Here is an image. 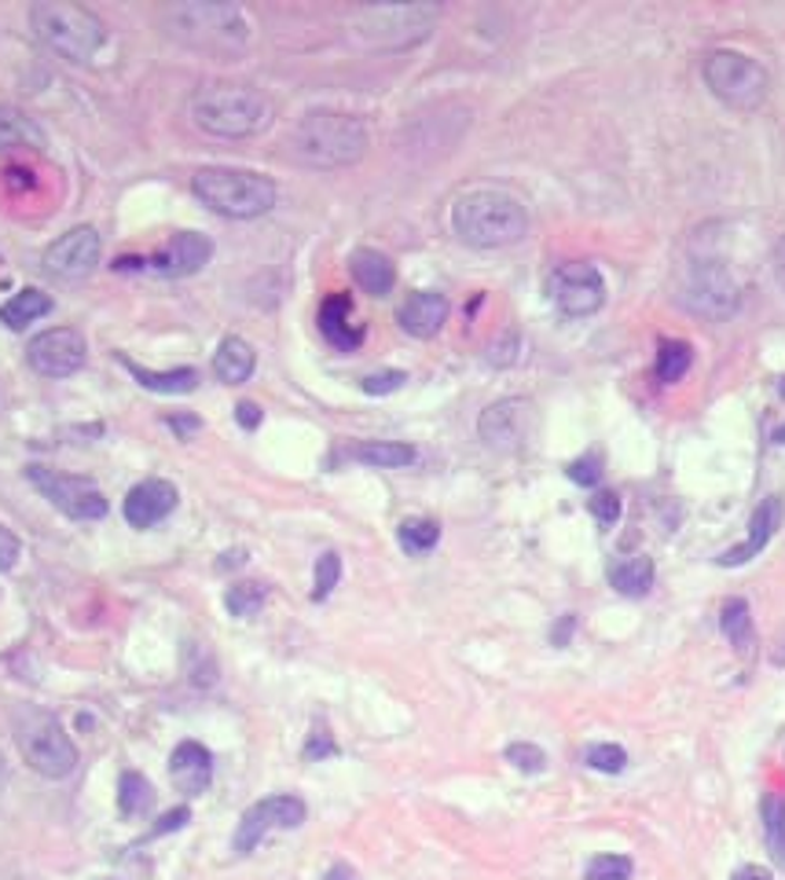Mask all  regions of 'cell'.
I'll list each match as a JSON object with an SVG mask.
<instances>
[{
  "mask_svg": "<svg viewBox=\"0 0 785 880\" xmlns=\"http://www.w3.org/2000/svg\"><path fill=\"white\" fill-rule=\"evenodd\" d=\"M367 151V129L360 118L338 110H309L290 132V154L312 169L357 166Z\"/></svg>",
  "mask_w": 785,
  "mask_h": 880,
  "instance_id": "cell-1",
  "label": "cell"
},
{
  "mask_svg": "<svg viewBox=\"0 0 785 880\" xmlns=\"http://www.w3.org/2000/svg\"><path fill=\"white\" fill-rule=\"evenodd\" d=\"M451 228L477 250L514 247L529 231V213L507 191H470L451 206Z\"/></svg>",
  "mask_w": 785,
  "mask_h": 880,
  "instance_id": "cell-2",
  "label": "cell"
},
{
  "mask_svg": "<svg viewBox=\"0 0 785 880\" xmlns=\"http://www.w3.org/2000/svg\"><path fill=\"white\" fill-rule=\"evenodd\" d=\"M195 126L225 140H247L272 126V103L242 84H213L191 100Z\"/></svg>",
  "mask_w": 785,
  "mask_h": 880,
  "instance_id": "cell-3",
  "label": "cell"
},
{
  "mask_svg": "<svg viewBox=\"0 0 785 880\" xmlns=\"http://www.w3.org/2000/svg\"><path fill=\"white\" fill-rule=\"evenodd\" d=\"M191 191L206 210L228 220L265 217L276 206V183L265 173H250V169H199L191 177Z\"/></svg>",
  "mask_w": 785,
  "mask_h": 880,
  "instance_id": "cell-4",
  "label": "cell"
},
{
  "mask_svg": "<svg viewBox=\"0 0 785 880\" xmlns=\"http://www.w3.org/2000/svg\"><path fill=\"white\" fill-rule=\"evenodd\" d=\"M30 27L41 41L70 63H89L107 41L103 22L89 8L67 0H37L30 8Z\"/></svg>",
  "mask_w": 785,
  "mask_h": 880,
  "instance_id": "cell-5",
  "label": "cell"
},
{
  "mask_svg": "<svg viewBox=\"0 0 785 880\" xmlns=\"http://www.w3.org/2000/svg\"><path fill=\"white\" fill-rule=\"evenodd\" d=\"M16 744L22 760L41 778L59 781L73 774V767H78V749H73L70 733L44 708H22V712H16Z\"/></svg>",
  "mask_w": 785,
  "mask_h": 880,
  "instance_id": "cell-6",
  "label": "cell"
},
{
  "mask_svg": "<svg viewBox=\"0 0 785 880\" xmlns=\"http://www.w3.org/2000/svg\"><path fill=\"white\" fill-rule=\"evenodd\" d=\"M169 22L180 41L199 52H239L250 33L236 4H177L169 8Z\"/></svg>",
  "mask_w": 785,
  "mask_h": 880,
  "instance_id": "cell-7",
  "label": "cell"
},
{
  "mask_svg": "<svg viewBox=\"0 0 785 880\" xmlns=\"http://www.w3.org/2000/svg\"><path fill=\"white\" fill-rule=\"evenodd\" d=\"M437 4H371L357 11V33L375 48H408L429 37Z\"/></svg>",
  "mask_w": 785,
  "mask_h": 880,
  "instance_id": "cell-8",
  "label": "cell"
},
{
  "mask_svg": "<svg viewBox=\"0 0 785 880\" xmlns=\"http://www.w3.org/2000/svg\"><path fill=\"white\" fill-rule=\"evenodd\" d=\"M705 84L713 89L716 100H723L734 110H756L767 100L771 78L756 59L742 52H713L705 59Z\"/></svg>",
  "mask_w": 785,
  "mask_h": 880,
  "instance_id": "cell-9",
  "label": "cell"
},
{
  "mask_svg": "<svg viewBox=\"0 0 785 880\" xmlns=\"http://www.w3.org/2000/svg\"><path fill=\"white\" fill-rule=\"evenodd\" d=\"M679 301L686 312L705 316V320H727L738 312L742 290L719 261H694L686 268V279L679 287Z\"/></svg>",
  "mask_w": 785,
  "mask_h": 880,
  "instance_id": "cell-10",
  "label": "cell"
},
{
  "mask_svg": "<svg viewBox=\"0 0 785 880\" xmlns=\"http://www.w3.org/2000/svg\"><path fill=\"white\" fill-rule=\"evenodd\" d=\"M27 481L41 492L59 513L73 521H100L107 518V496L96 488L89 477L78 473H59L52 467H27Z\"/></svg>",
  "mask_w": 785,
  "mask_h": 880,
  "instance_id": "cell-11",
  "label": "cell"
},
{
  "mask_svg": "<svg viewBox=\"0 0 785 880\" xmlns=\"http://www.w3.org/2000/svg\"><path fill=\"white\" fill-rule=\"evenodd\" d=\"M547 293L562 316L580 320V316H595L606 304V279L595 264H558L547 279Z\"/></svg>",
  "mask_w": 785,
  "mask_h": 880,
  "instance_id": "cell-12",
  "label": "cell"
},
{
  "mask_svg": "<svg viewBox=\"0 0 785 880\" xmlns=\"http://www.w3.org/2000/svg\"><path fill=\"white\" fill-rule=\"evenodd\" d=\"M103 242L100 231L81 224L70 228L67 236H59L52 247L44 250V272L52 279H63V283H81V279L92 276V268L100 264Z\"/></svg>",
  "mask_w": 785,
  "mask_h": 880,
  "instance_id": "cell-13",
  "label": "cell"
},
{
  "mask_svg": "<svg viewBox=\"0 0 785 880\" xmlns=\"http://www.w3.org/2000/svg\"><path fill=\"white\" fill-rule=\"evenodd\" d=\"M305 814H309V811H305V803L298 797L257 800L254 807L242 811L231 848H236V854H250L257 843H261L268 833H276V829H298L305 822Z\"/></svg>",
  "mask_w": 785,
  "mask_h": 880,
  "instance_id": "cell-14",
  "label": "cell"
},
{
  "mask_svg": "<svg viewBox=\"0 0 785 880\" xmlns=\"http://www.w3.org/2000/svg\"><path fill=\"white\" fill-rule=\"evenodd\" d=\"M27 360L44 378H70L89 360V346L73 327H52L27 346Z\"/></svg>",
  "mask_w": 785,
  "mask_h": 880,
  "instance_id": "cell-15",
  "label": "cell"
},
{
  "mask_svg": "<svg viewBox=\"0 0 785 880\" xmlns=\"http://www.w3.org/2000/svg\"><path fill=\"white\" fill-rule=\"evenodd\" d=\"M213 257V242L199 236V231H177L173 239L166 242L162 250L155 257H147L143 268L155 276H166V279H183V276H195L199 268Z\"/></svg>",
  "mask_w": 785,
  "mask_h": 880,
  "instance_id": "cell-16",
  "label": "cell"
},
{
  "mask_svg": "<svg viewBox=\"0 0 785 880\" xmlns=\"http://www.w3.org/2000/svg\"><path fill=\"white\" fill-rule=\"evenodd\" d=\"M180 492L177 484L162 481V477H147L126 496V521L132 529H151V524L166 521L177 510Z\"/></svg>",
  "mask_w": 785,
  "mask_h": 880,
  "instance_id": "cell-17",
  "label": "cell"
},
{
  "mask_svg": "<svg viewBox=\"0 0 785 880\" xmlns=\"http://www.w3.org/2000/svg\"><path fill=\"white\" fill-rule=\"evenodd\" d=\"M529 419H533V403L510 397V400L493 403V408H485L481 422H477V430H481L485 444H493V448H514V444H521Z\"/></svg>",
  "mask_w": 785,
  "mask_h": 880,
  "instance_id": "cell-18",
  "label": "cell"
},
{
  "mask_svg": "<svg viewBox=\"0 0 785 880\" xmlns=\"http://www.w3.org/2000/svg\"><path fill=\"white\" fill-rule=\"evenodd\" d=\"M782 499L778 496H767L764 503H759L753 510V521H749V536L738 543V547H731L727 554H719L716 561L719 566H727V569H738L745 566V561H753L759 550H764L771 540H775V532L782 529Z\"/></svg>",
  "mask_w": 785,
  "mask_h": 880,
  "instance_id": "cell-19",
  "label": "cell"
},
{
  "mask_svg": "<svg viewBox=\"0 0 785 880\" xmlns=\"http://www.w3.org/2000/svg\"><path fill=\"white\" fill-rule=\"evenodd\" d=\"M169 778L183 797H202L213 781V756L199 741H180L169 756Z\"/></svg>",
  "mask_w": 785,
  "mask_h": 880,
  "instance_id": "cell-20",
  "label": "cell"
},
{
  "mask_svg": "<svg viewBox=\"0 0 785 880\" xmlns=\"http://www.w3.org/2000/svg\"><path fill=\"white\" fill-rule=\"evenodd\" d=\"M397 323L411 338H434L448 323V298L434 290H415L397 309Z\"/></svg>",
  "mask_w": 785,
  "mask_h": 880,
  "instance_id": "cell-21",
  "label": "cell"
},
{
  "mask_svg": "<svg viewBox=\"0 0 785 880\" xmlns=\"http://www.w3.org/2000/svg\"><path fill=\"white\" fill-rule=\"evenodd\" d=\"M320 334L338 352H357L364 346V327L352 323V298L349 293H330L320 304Z\"/></svg>",
  "mask_w": 785,
  "mask_h": 880,
  "instance_id": "cell-22",
  "label": "cell"
},
{
  "mask_svg": "<svg viewBox=\"0 0 785 880\" xmlns=\"http://www.w3.org/2000/svg\"><path fill=\"white\" fill-rule=\"evenodd\" d=\"M349 272L357 279V287L364 293H371V298H386V293L397 287V268H392V261L382 250H371V247L352 250Z\"/></svg>",
  "mask_w": 785,
  "mask_h": 880,
  "instance_id": "cell-23",
  "label": "cell"
},
{
  "mask_svg": "<svg viewBox=\"0 0 785 880\" xmlns=\"http://www.w3.org/2000/svg\"><path fill=\"white\" fill-rule=\"evenodd\" d=\"M118 360L143 389H151V393L177 397V393H191V389L199 386V371H195V367H177V371H147V367H140L137 360H129L126 352H118Z\"/></svg>",
  "mask_w": 785,
  "mask_h": 880,
  "instance_id": "cell-24",
  "label": "cell"
},
{
  "mask_svg": "<svg viewBox=\"0 0 785 880\" xmlns=\"http://www.w3.org/2000/svg\"><path fill=\"white\" fill-rule=\"evenodd\" d=\"M44 132L22 110L0 103V151H41Z\"/></svg>",
  "mask_w": 785,
  "mask_h": 880,
  "instance_id": "cell-25",
  "label": "cell"
},
{
  "mask_svg": "<svg viewBox=\"0 0 785 880\" xmlns=\"http://www.w3.org/2000/svg\"><path fill=\"white\" fill-rule=\"evenodd\" d=\"M257 367V352L247 346L242 338H225L213 357V374L220 378L225 386H242L247 378L254 374Z\"/></svg>",
  "mask_w": 785,
  "mask_h": 880,
  "instance_id": "cell-26",
  "label": "cell"
},
{
  "mask_svg": "<svg viewBox=\"0 0 785 880\" xmlns=\"http://www.w3.org/2000/svg\"><path fill=\"white\" fill-rule=\"evenodd\" d=\"M349 459H357L364 467H375V470H400L415 462V448L400 444V440H364V444L349 448Z\"/></svg>",
  "mask_w": 785,
  "mask_h": 880,
  "instance_id": "cell-27",
  "label": "cell"
},
{
  "mask_svg": "<svg viewBox=\"0 0 785 880\" xmlns=\"http://www.w3.org/2000/svg\"><path fill=\"white\" fill-rule=\"evenodd\" d=\"M719 631L727 634L731 646L742 657H749L756 650V631H753V613L745 598H727L719 609Z\"/></svg>",
  "mask_w": 785,
  "mask_h": 880,
  "instance_id": "cell-28",
  "label": "cell"
},
{
  "mask_svg": "<svg viewBox=\"0 0 785 880\" xmlns=\"http://www.w3.org/2000/svg\"><path fill=\"white\" fill-rule=\"evenodd\" d=\"M48 312H52V298L41 293V290L27 287L19 293H11V301L0 309V320H4L8 330H27L33 320H41V316H48Z\"/></svg>",
  "mask_w": 785,
  "mask_h": 880,
  "instance_id": "cell-29",
  "label": "cell"
},
{
  "mask_svg": "<svg viewBox=\"0 0 785 880\" xmlns=\"http://www.w3.org/2000/svg\"><path fill=\"white\" fill-rule=\"evenodd\" d=\"M609 583L617 587V594L624 598H646L649 587H654V561L646 554H635L620 566L609 569Z\"/></svg>",
  "mask_w": 785,
  "mask_h": 880,
  "instance_id": "cell-30",
  "label": "cell"
},
{
  "mask_svg": "<svg viewBox=\"0 0 785 880\" xmlns=\"http://www.w3.org/2000/svg\"><path fill=\"white\" fill-rule=\"evenodd\" d=\"M759 814H764V840L771 859L785 870V800L778 792H767L764 803H759Z\"/></svg>",
  "mask_w": 785,
  "mask_h": 880,
  "instance_id": "cell-31",
  "label": "cell"
},
{
  "mask_svg": "<svg viewBox=\"0 0 785 880\" xmlns=\"http://www.w3.org/2000/svg\"><path fill=\"white\" fill-rule=\"evenodd\" d=\"M690 363H694V349L686 346V341H676V338L660 341V349H657V382L660 386H676L679 378L690 371Z\"/></svg>",
  "mask_w": 785,
  "mask_h": 880,
  "instance_id": "cell-32",
  "label": "cell"
},
{
  "mask_svg": "<svg viewBox=\"0 0 785 880\" xmlns=\"http://www.w3.org/2000/svg\"><path fill=\"white\" fill-rule=\"evenodd\" d=\"M151 800H155L151 781H147L143 774H137V770H126L118 781V811L126 818H137L151 807Z\"/></svg>",
  "mask_w": 785,
  "mask_h": 880,
  "instance_id": "cell-33",
  "label": "cell"
},
{
  "mask_svg": "<svg viewBox=\"0 0 785 880\" xmlns=\"http://www.w3.org/2000/svg\"><path fill=\"white\" fill-rule=\"evenodd\" d=\"M397 540L408 554H429L440 540V524L429 518H408V521H400Z\"/></svg>",
  "mask_w": 785,
  "mask_h": 880,
  "instance_id": "cell-34",
  "label": "cell"
},
{
  "mask_svg": "<svg viewBox=\"0 0 785 880\" xmlns=\"http://www.w3.org/2000/svg\"><path fill=\"white\" fill-rule=\"evenodd\" d=\"M265 598H268V587H265V583L242 580V583H236V587H228V594H225V606H228V613H231V617H239V620H250V617H257V613H261Z\"/></svg>",
  "mask_w": 785,
  "mask_h": 880,
  "instance_id": "cell-35",
  "label": "cell"
},
{
  "mask_svg": "<svg viewBox=\"0 0 785 880\" xmlns=\"http://www.w3.org/2000/svg\"><path fill=\"white\" fill-rule=\"evenodd\" d=\"M338 580H341V558L335 554V550H327V554H320V561H316L312 602H324V598H330V591L338 587Z\"/></svg>",
  "mask_w": 785,
  "mask_h": 880,
  "instance_id": "cell-36",
  "label": "cell"
},
{
  "mask_svg": "<svg viewBox=\"0 0 785 880\" xmlns=\"http://www.w3.org/2000/svg\"><path fill=\"white\" fill-rule=\"evenodd\" d=\"M632 870L628 854H598L587 862V880H632Z\"/></svg>",
  "mask_w": 785,
  "mask_h": 880,
  "instance_id": "cell-37",
  "label": "cell"
},
{
  "mask_svg": "<svg viewBox=\"0 0 785 880\" xmlns=\"http://www.w3.org/2000/svg\"><path fill=\"white\" fill-rule=\"evenodd\" d=\"M584 763L592 770H603V774H620V770L628 767V752H624L620 744H592V749L584 752Z\"/></svg>",
  "mask_w": 785,
  "mask_h": 880,
  "instance_id": "cell-38",
  "label": "cell"
},
{
  "mask_svg": "<svg viewBox=\"0 0 785 880\" xmlns=\"http://www.w3.org/2000/svg\"><path fill=\"white\" fill-rule=\"evenodd\" d=\"M507 763L525 770V774H544V770H547V756H544V749H539V744L518 741V744H510V749H507Z\"/></svg>",
  "mask_w": 785,
  "mask_h": 880,
  "instance_id": "cell-39",
  "label": "cell"
},
{
  "mask_svg": "<svg viewBox=\"0 0 785 880\" xmlns=\"http://www.w3.org/2000/svg\"><path fill=\"white\" fill-rule=\"evenodd\" d=\"M566 473H569V481L584 484V488H595L598 481H603V456H598V451H587V456L569 462Z\"/></svg>",
  "mask_w": 785,
  "mask_h": 880,
  "instance_id": "cell-40",
  "label": "cell"
},
{
  "mask_svg": "<svg viewBox=\"0 0 785 880\" xmlns=\"http://www.w3.org/2000/svg\"><path fill=\"white\" fill-rule=\"evenodd\" d=\"M404 382H408V374L404 371H378V374L364 378V393L367 397H389V393H397Z\"/></svg>",
  "mask_w": 785,
  "mask_h": 880,
  "instance_id": "cell-41",
  "label": "cell"
},
{
  "mask_svg": "<svg viewBox=\"0 0 785 880\" xmlns=\"http://www.w3.org/2000/svg\"><path fill=\"white\" fill-rule=\"evenodd\" d=\"M327 756H338V744L324 723H316L309 733V744H305V760H327Z\"/></svg>",
  "mask_w": 785,
  "mask_h": 880,
  "instance_id": "cell-42",
  "label": "cell"
},
{
  "mask_svg": "<svg viewBox=\"0 0 785 880\" xmlns=\"http://www.w3.org/2000/svg\"><path fill=\"white\" fill-rule=\"evenodd\" d=\"M587 510L595 513V521L613 524L620 518V496L617 492H595L592 499H587Z\"/></svg>",
  "mask_w": 785,
  "mask_h": 880,
  "instance_id": "cell-43",
  "label": "cell"
},
{
  "mask_svg": "<svg viewBox=\"0 0 785 880\" xmlns=\"http://www.w3.org/2000/svg\"><path fill=\"white\" fill-rule=\"evenodd\" d=\"M19 554H22L19 536L11 532V529H4V524H0V572H4V569H16Z\"/></svg>",
  "mask_w": 785,
  "mask_h": 880,
  "instance_id": "cell-44",
  "label": "cell"
},
{
  "mask_svg": "<svg viewBox=\"0 0 785 880\" xmlns=\"http://www.w3.org/2000/svg\"><path fill=\"white\" fill-rule=\"evenodd\" d=\"M514 360H518V334H510L503 338V341H496L493 349H488V363H496V367H510Z\"/></svg>",
  "mask_w": 785,
  "mask_h": 880,
  "instance_id": "cell-45",
  "label": "cell"
},
{
  "mask_svg": "<svg viewBox=\"0 0 785 880\" xmlns=\"http://www.w3.org/2000/svg\"><path fill=\"white\" fill-rule=\"evenodd\" d=\"M188 818H191V811H188V807H177V811H166V814H162V822H158V826L151 829V837L173 833V829H180V826H188Z\"/></svg>",
  "mask_w": 785,
  "mask_h": 880,
  "instance_id": "cell-46",
  "label": "cell"
},
{
  "mask_svg": "<svg viewBox=\"0 0 785 880\" xmlns=\"http://www.w3.org/2000/svg\"><path fill=\"white\" fill-rule=\"evenodd\" d=\"M261 419H265V411L257 408L254 400H242L239 408H236V422L242 426V430H257V426H261Z\"/></svg>",
  "mask_w": 785,
  "mask_h": 880,
  "instance_id": "cell-47",
  "label": "cell"
},
{
  "mask_svg": "<svg viewBox=\"0 0 785 880\" xmlns=\"http://www.w3.org/2000/svg\"><path fill=\"white\" fill-rule=\"evenodd\" d=\"M166 426H169V430H173L177 437H191V433L202 426V419H199V414H169Z\"/></svg>",
  "mask_w": 785,
  "mask_h": 880,
  "instance_id": "cell-48",
  "label": "cell"
},
{
  "mask_svg": "<svg viewBox=\"0 0 785 880\" xmlns=\"http://www.w3.org/2000/svg\"><path fill=\"white\" fill-rule=\"evenodd\" d=\"M731 880H775V877H771V870H764V866H742V870H734Z\"/></svg>",
  "mask_w": 785,
  "mask_h": 880,
  "instance_id": "cell-49",
  "label": "cell"
},
{
  "mask_svg": "<svg viewBox=\"0 0 785 880\" xmlns=\"http://www.w3.org/2000/svg\"><path fill=\"white\" fill-rule=\"evenodd\" d=\"M573 628H576V617L566 613V617H562L558 628H555V634H550V639H555V646H566V642H569V634H573Z\"/></svg>",
  "mask_w": 785,
  "mask_h": 880,
  "instance_id": "cell-50",
  "label": "cell"
},
{
  "mask_svg": "<svg viewBox=\"0 0 785 880\" xmlns=\"http://www.w3.org/2000/svg\"><path fill=\"white\" fill-rule=\"evenodd\" d=\"M324 880H360V877H357V870H352V866H346V862H335V866H330V870H327V877H324Z\"/></svg>",
  "mask_w": 785,
  "mask_h": 880,
  "instance_id": "cell-51",
  "label": "cell"
},
{
  "mask_svg": "<svg viewBox=\"0 0 785 880\" xmlns=\"http://www.w3.org/2000/svg\"><path fill=\"white\" fill-rule=\"evenodd\" d=\"M242 561H247V550H228V554H225V558H220V566H217V569H220V572H228V569H239V566H242Z\"/></svg>",
  "mask_w": 785,
  "mask_h": 880,
  "instance_id": "cell-52",
  "label": "cell"
},
{
  "mask_svg": "<svg viewBox=\"0 0 785 880\" xmlns=\"http://www.w3.org/2000/svg\"><path fill=\"white\" fill-rule=\"evenodd\" d=\"M775 272H778V283L785 287V239L778 242V250H775Z\"/></svg>",
  "mask_w": 785,
  "mask_h": 880,
  "instance_id": "cell-53",
  "label": "cell"
},
{
  "mask_svg": "<svg viewBox=\"0 0 785 880\" xmlns=\"http://www.w3.org/2000/svg\"><path fill=\"white\" fill-rule=\"evenodd\" d=\"M771 440H775V444H785V426H778L775 437H771Z\"/></svg>",
  "mask_w": 785,
  "mask_h": 880,
  "instance_id": "cell-54",
  "label": "cell"
},
{
  "mask_svg": "<svg viewBox=\"0 0 785 880\" xmlns=\"http://www.w3.org/2000/svg\"><path fill=\"white\" fill-rule=\"evenodd\" d=\"M100 880H115V877H100Z\"/></svg>",
  "mask_w": 785,
  "mask_h": 880,
  "instance_id": "cell-55",
  "label": "cell"
}]
</instances>
